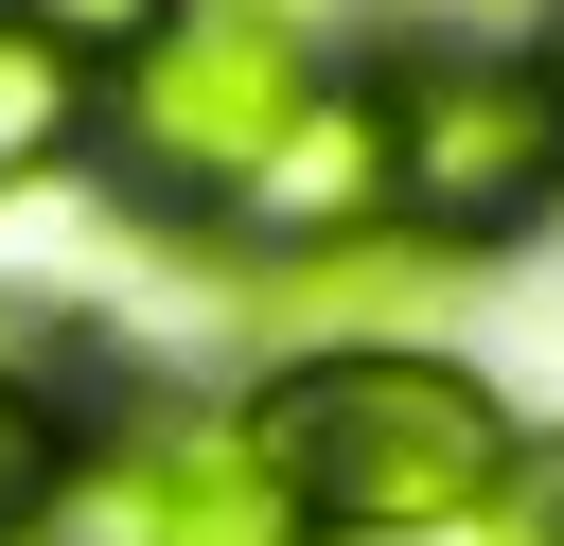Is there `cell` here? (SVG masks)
<instances>
[{
    "label": "cell",
    "instance_id": "obj_1",
    "mask_svg": "<svg viewBox=\"0 0 564 546\" xmlns=\"http://www.w3.org/2000/svg\"><path fill=\"white\" fill-rule=\"evenodd\" d=\"M229 440L264 458V493L300 511V546H441V528H494V493L529 476L511 405L458 352H405V335L282 352L229 405Z\"/></svg>",
    "mask_w": 564,
    "mask_h": 546
},
{
    "label": "cell",
    "instance_id": "obj_2",
    "mask_svg": "<svg viewBox=\"0 0 564 546\" xmlns=\"http://www.w3.org/2000/svg\"><path fill=\"white\" fill-rule=\"evenodd\" d=\"M388 229L405 247H494L546 211L564 176V123H546V70L494 53V35H441V53H388Z\"/></svg>",
    "mask_w": 564,
    "mask_h": 546
},
{
    "label": "cell",
    "instance_id": "obj_3",
    "mask_svg": "<svg viewBox=\"0 0 564 546\" xmlns=\"http://www.w3.org/2000/svg\"><path fill=\"white\" fill-rule=\"evenodd\" d=\"M317 35L300 18H264V0H194L159 53H123L106 70V123H123V159L159 176V194H194V211H229L247 176H264V141L317 106Z\"/></svg>",
    "mask_w": 564,
    "mask_h": 546
},
{
    "label": "cell",
    "instance_id": "obj_4",
    "mask_svg": "<svg viewBox=\"0 0 564 546\" xmlns=\"http://www.w3.org/2000/svg\"><path fill=\"white\" fill-rule=\"evenodd\" d=\"M53 546H300V511L264 493V458L229 423H88Z\"/></svg>",
    "mask_w": 564,
    "mask_h": 546
},
{
    "label": "cell",
    "instance_id": "obj_5",
    "mask_svg": "<svg viewBox=\"0 0 564 546\" xmlns=\"http://www.w3.org/2000/svg\"><path fill=\"white\" fill-rule=\"evenodd\" d=\"M88 123H106V88H88V70H70L35 18H0V194H35V176L88 141Z\"/></svg>",
    "mask_w": 564,
    "mask_h": 546
},
{
    "label": "cell",
    "instance_id": "obj_6",
    "mask_svg": "<svg viewBox=\"0 0 564 546\" xmlns=\"http://www.w3.org/2000/svg\"><path fill=\"white\" fill-rule=\"evenodd\" d=\"M70 440H88V423H70V387L0 352V546H18V528H53V493H70Z\"/></svg>",
    "mask_w": 564,
    "mask_h": 546
},
{
    "label": "cell",
    "instance_id": "obj_7",
    "mask_svg": "<svg viewBox=\"0 0 564 546\" xmlns=\"http://www.w3.org/2000/svg\"><path fill=\"white\" fill-rule=\"evenodd\" d=\"M0 18H35V35H53V53L88 70V88H106V70H123V53H159V35L194 18V0H0Z\"/></svg>",
    "mask_w": 564,
    "mask_h": 546
},
{
    "label": "cell",
    "instance_id": "obj_8",
    "mask_svg": "<svg viewBox=\"0 0 564 546\" xmlns=\"http://www.w3.org/2000/svg\"><path fill=\"white\" fill-rule=\"evenodd\" d=\"M476 546H564V458H546V476H511V493H494V528H476Z\"/></svg>",
    "mask_w": 564,
    "mask_h": 546
},
{
    "label": "cell",
    "instance_id": "obj_9",
    "mask_svg": "<svg viewBox=\"0 0 564 546\" xmlns=\"http://www.w3.org/2000/svg\"><path fill=\"white\" fill-rule=\"evenodd\" d=\"M529 70H546V123H564V18H546V53H529Z\"/></svg>",
    "mask_w": 564,
    "mask_h": 546
}]
</instances>
